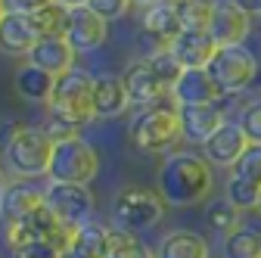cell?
Returning <instances> with one entry per match:
<instances>
[{
    "label": "cell",
    "instance_id": "d4e9b609",
    "mask_svg": "<svg viewBox=\"0 0 261 258\" xmlns=\"http://www.w3.org/2000/svg\"><path fill=\"white\" fill-rule=\"evenodd\" d=\"M28 22H31V28H35L38 38H65V28H69V10L53 0V4L28 13Z\"/></svg>",
    "mask_w": 261,
    "mask_h": 258
},
{
    "label": "cell",
    "instance_id": "1f68e13d",
    "mask_svg": "<svg viewBox=\"0 0 261 258\" xmlns=\"http://www.w3.org/2000/svg\"><path fill=\"white\" fill-rule=\"evenodd\" d=\"M230 174L261 187V143H249V149L240 156V162L230 168Z\"/></svg>",
    "mask_w": 261,
    "mask_h": 258
},
{
    "label": "cell",
    "instance_id": "836d02e7",
    "mask_svg": "<svg viewBox=\"0 0 261 258\" xmlns=\"http://www.w3.org/2000/svg\"><path fill=\"white\" fill-rule=\"evenodd\" d=\"M87 7L109 22V19H121L130 10V0H87Z\"/></svg>",
    "mask_w": 261,
    "mask_h": 258
},
{
    "label": "cell",
    "instance_id": "74e56055",
    "mask_svg": "<svg viewBox=\"0 0 261 258\" xmlns=\"http://www.w3.org/2000/svg\"><path fill=\"white\" fill-rule=\"evenodd\" d=\"M56 4H62L65 10H78V7H87V0H56Z\"/></svg>",
    "mask_w": 261,
    "mask_h": 258
},
{
    "label": "cell",
    "instance_id": "6da1fadb",
    "mask_svg": "<svg viewBox=\"0 0 261 258\" xmlns=\"http://www.w3.org/2000/svg\"><path fill=\"white\" fill-rule=\"evenodd\" d=\"M159 196L168 205H196L212 193V165L205 156L196 152H174L159 168Z\"/></svg>",
    "mask_w": 261,
    "mask_h": 258
},
{
    "label": "cell",
    "instance_id": "8fae6325",
    "mask_svg": "<svg viewBox=\"0 0 261 258\" xmlns=\"http://www.w3.org/2000/svg\"><path fill=\"white\" fill-rule=\"evenodd\" d=\"M106 38H109V22H106L103 16H96L90 7L69 10V28H65V41L75 47V53L103 47Z\"/></svg>",
    "mask_w": 261,
    "mask_h": 258
},
{
    "label": "cell",
    "instance_id": "4fadbf2b",
    "mask_svg": "<svg viewBox=\"0 0 261 258\" xmlns=\"http://www.w3.org/2000/svg\"><path fill=\"white\" fill-rule=\"evenodd\" d=\"M177 118H180V137L190 143H205L218 127L227 121L221 103H199V106H177Z\"/></svg>",
    "mask_w": 261,
    "mask_h": 258
},
{
    "label": "cell",
    "instance_id": "e575fe53",
    "mask_svg": "<svg viewBox=\"0 0 261 258\" xmlns=\"http://www.w3.org/2000/svg\"><path fill=\"white\" fill-rule=\"evenodd\" d=\"M13 258H59V249L50 246V243H25V246H16L13 249Z\"/></svg>",
    "mask_w": 261,
    "mask_h": 258
},
{
    "label": "cell",
    "instance_id": "ba28073f",
    "mask_svg": "<svg viewBox=\"0 0 261 258\" xmlns=\"http://www.w3.org/2000/svg\"><path fill=\"white\" fill-rule=\"evenodd\" d=\"M44 205L69 227H81V224L93 221L96 202L93 193L84 184H56L50 180V187L44 190Z\"/></svg>",
    "mask_w": 261,
    "mask_h": 258
},
{
    "label": "cell",
    "instance_id": "60d3db41",
    "mask_svg": "<svg viewBox=\"0 0 261 258\" xmlns=\"http://www.w3.org/2000/svg\"><path fill=\"white\" fill-rule=\"evenodd\" d=\"M255 212H258V215H261V193H258V209H255Z\"/></svg>",
    "mask_w": 261,
    "mask_h": 258
},
{
    "label": "cell",
    "instance_id": "d590c367",
    "mask_svg": "<svg viewBox=\"0 0 261 258\" xmlns=\"http://www.w3.org/2000/svg\"><path fill=\"white\" fill-rule=\"evenodd\" d=\"M47 4H53V0H4V10H7V13H22V16H28V13H35V10H41V7H47Z\"/></svg>",
    "mask_w": 261,
    "mask_h": 258
},
{
    "label": "cell",
    "instance_id": "5bb4252c",
    "mask_svg": "<svg viewBox=\"0 0 261 258\" xmlns=\"http://www.w3.org/2000/svg\"><path fill=\"white\" fill-rule=\"evenodd\" d=\"M121 81H124V90H127V96H130L134 106H152L159 100H165V96H171V90L162 84V78L152 72L149 59L134 62V66L124 72Z\"/></svg>",
    "mask_w": 261,
    "mask_h": 258
},
{
    "label": "cell",
    "instance_id": "ac0fdd59",
    "mask_svg": "<svg viewBox=\"0 0 261 258\" xmlns=\"http://www.w3.org/2000/svg\"><path fill=\"white\" fill-rule=\"evenodd\" d=\"M143 31L159 44V47H171V41L184 31L180 16H177V4L171 0H155L143 10Z\"/></svg>",
    "mask_w": 261,
    "mask_h": 258
},
{
    "label": "cell",
    "instance_id": "4316f807",
    "mask_svg": "<svg viewBox=\"0 0 261 258\" xmlns=\"http://www.w3.org/2000/svg\"><path fill=\"white\" fill-rule=\"evenodd\" d=\"M215 7H218V0H180V4H177L180 25L187 31H208Z\"/></svg>",
    "mask_w": 261,
    "mask_h": 258
},
{
    "label": "cell",
    "instance_id": "30bf717a",
    "mask_svg": "<svg viewBox=\"0 0 261 258\" xmlns=\"http://www.w3.org/2000/svg\"><path fill=\"white\" fill-rule=\"evenodd\" d=\"M246 149H249V137L243 134L240 121H224L218 131L202 143L205 162L208 165H218V168H233Z\"/></svg>",
    "mask_w": 261,
    "mask_h": 258
},
{
    "label": "cell",
    "instance_id": "7c38bea8",
    "mask_svg": "<svg viewBox=\"0 0 261 258\" xmlns=\"http://www.w3.org/2000/svg\"><path fill=\"white\" fill-rule=\"evenodd\" d=\"M44 205V190L28 180H13L0 190V218L7 224H22Z\"/></svg>",
    "mask_w": 261,
    "mask_h": 258
},
{
    "label": "cell",
    "instance_id": "277c9868",
    "mask_svg": "<svg viewBox=\"0 0 261 258\" xmlns=\"http://www.w3.org/2000/svg\"><path fill=\"white\" fill-rule=\"evenodd\" d=\"M53 137L47 127H16L7 137V165L16 177H41L50 171V156H53Z\"/></svg>",
    "mask_w": 261,
    "mask_h": 258
},
{
    "label": "cell",
    "instance_id": "603a6c76",
    "mask_svg": "<svg viewBox=\"0 0 261 258\" xmlns=\"http://www.w3.org/2000/svg\"><path fill=\"white\" fill-rule=\"evenodd\" d=\"M208 255H212L208 243L193 230H171L162 237L155 249V258H208Z\"/></svg>",
    "mask_w": 261,
    "mask_h": 258
},
{
    "label": "cell",
    "instance_id": "83f0119b",
    "mask_svg": "<svg viewBox=\"0 0 261 258\" xmlns=\"http://www.w3.org/2000/svg\"><path fill=\"white\" fill-rule=\"evenodd\" d=\"M224 258H261V234L252 227H240L224 237Z\"/></svg>",
    "mask_w": 261,
    "mask_h": 258
},
{
    "label": "cell",
    "instance_id": "2e32d148",
    "mask_svg": "<svg viewBox=\"0 0 261 258\" xmlns=\"http://www.w3.org/2000/svg\"><path fill=\"white\" fill-rule=\"evenodd\" d=\"M221 87L212 81L205 69H184L177 84L171 87V100L177 106H199V103H221Z\"/></svg>",
    "mask_w": 261,
    "mask_h": 258
},
{
    "label": "cell",
    "instance_id": "52a82bcc",
    "mask_svg": "<svg viewBox=\"0 0 261 258\" xmlns=\"http://www.w3.org/2000/svg\"><path fill=\"white\" fill-rule=\"evenodd\" d=\"M168 202L152 190H143V187H127L124 193H118V199L112 205V218H115V227L121 230H146V227H155L165 215Z\"/></svg>",
    "mask_w": 261,
    "mask_h": 258
},
{
    "label": "cell",
    "instance_id": "b9f144b4",
    "mask_svg": "<svg viewBox=\"0 0 261 258\" xmlns=\"http://www.w3.org/2000/svg\"><path fill=\"white\" fill-rule=\"evenodd\" d=\"M171 4H180V0H171Z\"/></svg>",
    "mask_w": 261,
    "mask_h": 258
},
{
    "label": "cell",
    "instance_id": "8992f818",
    "mask_svg": "<svg viewBox=\"0 0 261 258\" xmlns=\"http://www.w3.org/2000/svg\"><path fill=\"white\" fill-rule=\"evenodd\" d=\"M205 72L212 75V81L221 87V93H243L255 75H258V59L246 44H233V47H218L212 62L205 66Z\"/></svg>",
    "mask_w": 261,
    "mask_h": 258
},
{
    "label": "cell",
    "instance_id": "cb8c5ba5",
    "mask_svg": "<svg viewBox=\"0 0 261 258\" xmlns=\"http://www.w3.org/2000/svg\"><path fill=\"white\" fill-rule=\"evenodd\" d=\"M53 87H56V78L47 75L38 66H31V62H25V66L16 72V90L28 103H50Z\"/></svg>",
    "mask_w": 261,
    "mask_h": 258
},
{
    "label": "cell",
    "instance_id": "44dd1931",
    "mask_svg": "<svg viewBox=\"0 0 261 258\" xmlns=\"http://www.w3.org/2000/svg\"><path fill=\"white\" fill-rule=\"evenodd\" d=\"M130 106V96L118 75H96L93 78V109L96 118H115Z\"/></svg>",
    "mask_w": 261,
    "mask_h": 258
},
{
    "label": "cell",
    "instance_id": "f1b7e54d",
    "mask_svg": "<svg viewBox=\"0 0 261 258\" xmlns=\"http://www.w3.org/2000/svg\"><path fill=\"white\" fill-rule=\"evenodd\" d=\"M208 224H212V230L230 237L233 230L243 227V212H240L237 205H230L227 199H224V202H215V205L208 209Z\"/></svg>",
    "mask_w": 261,
    "mask_h": 258
},
{
    "label": "cell",
    "instance_id": "4dcf8cb0",
    "mask_svg": "<svg viewBox=\"0 0 261 258\" xmlns=\"http://www.w3.org/2000/svg\"><path fill=\"white\" fill-rule=\"evenodd\" d=\"M149 59V66H152V72L162 78V84H165L168 90L177 84V78H180V72H184V66L174 59V53L168 50V47H159L152 56H146Z\"/></svg>",
    "mask_w": 261,
    "mask_h": 258
},
{
    "label": "cell",
    "instance_id": "f35d334b",
    "mask_svg": "<svg viewBox=\"0 0 261 258\" xmlns=\"http://www.w3.org/2000/svg\"><path fill=\"white\" fill-rule=\"evenodd\" d=\"M149 4H155V0H130V7H143V10H146Z\"/></svg>",
    "mask_w": 261,
    "mask_h": 258
},
{
    "label": "cell",
    "instance_id": "5b68a950",
    "mask_svg": "<svg viewBox=\"0 0 261 258\" xmlns=\"http://www.w3.org/2000/svg\"><path fill=\"white\" fill-rule=\"evenodd\" d=\"M96 168H100V156H96V149L84 137L72 134V137L53 143L47 177L56 180V184H84L87 187L96 177Z\"/></svg>",
    "mask_w": 261,
    "mask_h": 258
},
{
    "label": "cell",
    "instance_id": "3957f363",
    "mask_svg": "<svg viewBox=\"0 0 261 258\" xmlns=\"http://www.w3.org/2000/svg\"><path fill=\"white\" fill-rule=\"evenodd\" d=\"M50 118L69 124V127H81L90 118H96L93 109V78L81 69H72L56 78L53 96H50Z\"/></svg>",
    "mask_w": 261,
    "mask_h": 258
},
{
    "label": "cell",
    "instance_id": "d6986e66",
    "mask_svg": "<svg viewBox=\"0 0 261 258\" xmlns=\"http://www.w3.org/2000/svg\"><path fill=\"white\" fill-rule=\"evenodd\" d=\"M109 255V227L100 221H87L72 230V240L59 258H106Z\"/></svg>",
    "mask_w": 261,
    "mask_h": 258
},
{
    "label": "cell",
    "instance_id": "8d00e7d4",
    "mask_svg": "<svg viewBox=\"0 0 261 258\" xmlns=\"http://www.w3.org/2000/svg\"><path fill=\"white\" fill-rule=\"evenodd\" d=\"M237 10H243L246 16H261V0H230Z\"/></svg>",
    "mask_w": 261,
    "mask_h": 258
},
{
    "label": "cell",
    "instance_id": "7a4b0ae2",
    "mask_svg": "<svg viewBox=\"0 0 261 258\" xmlns=\"http://www.w3.org/2000/svg\"><path fill=\"white\" fill-rule=\"evenodd\" d=\"M130 140L143 152H168L184 143L180 137V118L174 100H159L152 106H143L130 121Z\"/></svg>",
    "mask_w": 261,
    "mask_h": 258
},
{
    "label": "cell",
    "instance_id": "f546056e",
    "mask_svg": "<svg viewBox=\"0 0 261 258\" xmlns=\"http://www.w3.org/2000/svg\"><path fill=\"white\" fill-rule=\"evenodd\" d=\"M258 193H261V187H255V184H249V180H243L237 174L227 177V202L237 205L240 212L258 209Z\"/></svg>",
    "mask_w": 261,
    "mask_h": 258
},
{
    "label": "cell",
    "instance_id": "9c48e42d",
    "mask_svg": "<svg viewBox=\"0 0 261 258\" xmlns=\"http://www.w3.org/2000/svg\"><path fill=\"white\" fill-rule=\"evenodd\" d=\"M72 230H75V227L62 224L47 205H41L28 221H22V224H10V230H7L10 240H7V243L16 249V246H25V243L41 240V243H50V246H56V249L62 252L65 246H69V240H72Z\"/></svg>",
    "mask_w": 261,
    "mask_h": 258
},
{
    "label": "cell",
    "instance_id": "ab89813d",
    "mask_svg": "<svg viewBox=\"0 0 261 258\" xmlns=\"http://www.w3.org/2000/svg\"><path fill=\"white\" fill-rule=\"evenodd\" d=\"M4 16H7V10H4V0H0V22H4Z\"/></svg>",
    "mask_w": 261,
    "mask_h": 258
},
{
    "label": "cell",
    "instance_id": "7402d4cb",
    "mask_svg": "<svg viewBox=\"0 0 261 258\" xmlns=\"http://www.w3.org/2000/svg\"><path fill=\"white\" fill-rule=\"evenodd\" d=\"M38 44V35L31 28L28 16L22 13H7L0 22V50L10 56H28V50Z\"/></svg>",
    "mask_w": 261,
    "mask_h": 258
},
{
    "label": "cell",
    "instance_id": "ffe728a7",
    "mask_svg": "<svg viewBox=\"0 0 261 258\" xmlns=\"http://www.w3.org/2000/svg\"><path fill=\"white\" fill-rule=\"evenodd\" d=\"M171 53H174V59L180 62L184 69H205L208 62H212V56H215V41L208 38V31H180V35L171 41V47H168Z\"/></svg>",
    "mask_w": 261,
    "mask_h": 258
},
{
    "label": "cell",
    "instance_id": "9a60e30c",
    "mask_svg": "<svg viewBox=\"0 0 261 258\" xmlns=\"http://www.w3.org/2000/svg\"><path fill=\"white\" fill-rule=\"evenodd\" d=\"M249 28H252V16H246L243 10H237L227 0V4L215 7V16L208 22V38L215 41V47H233V44L246 41Z\"/></svg>",
    "mask_w": 261,
    "mask_h": 258
},
{
    "label": "cell",
    "instance_id": "e0dca14e",
    "mask_svg": "<svg viewBox=\"0 0 261 258\" xmlns=\"http://www.w3.org/2000/svg\"><path fill=\"white\" fill-rule=\"evenodd\" d=\"M25 59L31 62V66L44 69L47 75L59 78V75L75 69V47L65 38H38V44L28 50Z\"/></svg>",
    "mask_w": 261,
    "mask_h": 258
},
{
    "label": "cell",
    "instance_id": "d6a6232c",
    "mask_svg": "<svg viewBox=\"0 0 261 258\" xmlns=\"http://www.w3.org/2000/svg\"><path fill=\"white\" fill-rule=\"evenodd\" d=\"M240 127H243V134L249 137V143H261V100L249 103L240 112Z\"/></svg>",
    "mask_w": 261,
    "mask_h": 258
},
{
    "label": "cell",
    "instance_id": "484cf974",
    "mask_svg": "<svg viewBox=\"0 0 261 258\" xmlns=\"http://www.w3.org/2000/svg\"><path fill=\"white\" fill-rule=\"evenodd\" d=\"M106 258H155V252L130 230L109 227V255Z\"/></svg>",
    "mask_w": 261,
    "mask_h": 258
}]
</instances>
